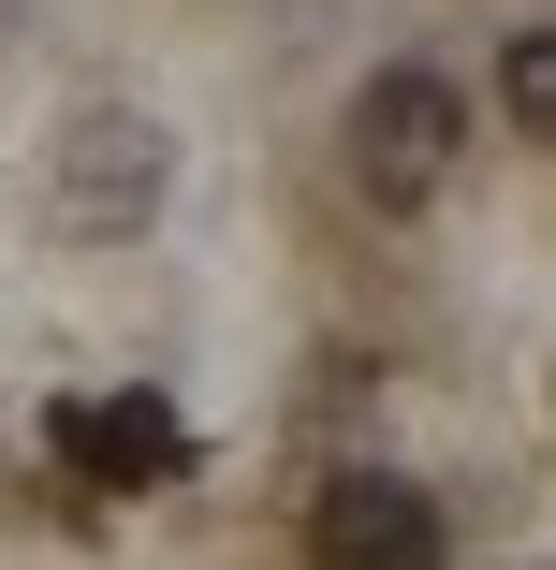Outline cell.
<instances>
[{"instance_id":"obj_1","label":"cell","mask_w":556,"mask_h":570,"mask_svg":"<svg viewBox=\"0 0 556 570\" xmlns=\"http://www.w3.org/2000/svg\"><path fill=\"white\" fill-rule=\"evenodd\" d=\"M455 161H469V88H455V73L396 59V73L352 88V190H367V205L410 219V205L455 190Z\"/></svg>"},{"instance_id":"obj_2","label":"cell","mask_w":556,"mask_h":570,"mask_svg":"<svg viewBox=\"0 0 556 570\" xmlns=\"http://www.w3.org/2000/svg\"><path fill=\"white\" fill-rule=\"evenodd\" d=\"M162 176H176L162 118L88 102V118L59 132V161H45V205H59V235H147V219H162Z\"/></svg>"},{"instance_id":"obj_3","label":"cell","mask_w":556,"mask_h":570,"mask_svg":"<svg viewBox=\"0 0 556 570\" xmlns=\"http://www.w3.org/2000/svg\"><path fill=\"white\" fill-rule=\"evenodd\" d=\"M308 556L322 570H439L455 527H439V498L410 469H338V483L308 498Z\"/></svg>"},{"instance_id":"obj_4","label":"cell","mask_w":556,"mask_h":570,"mask_svg":"<svg viewBox=\"0 0 556 570\" xmlns=\"http://www.w3.org/2000/svg\"><path fill=\"white\" fill-rule=\"evenodd\" d=\"M45 439H59V469L103 483V498H133V483H176V469H191V439H176L162 395H74Z\"/></svg>"},{"instance_id":"obj_5","label":"cell","mask_w":556,"mask_h":570,"mask_svg":"<svg viewBox=\"0 0 556 570\" xmlns=\"http://www.w3.org/2000/svg\"><path fill=\"white\" fill-rule=\"evenodd\" d=\"M498 118H513V147H556V45L542 30L498 45Z\"/></svg>"},{"instance_id":"obj_6","label":"cell","mask_w":556,"mask_h":570,"mask_svg":"<svg viewBox=\"0 0 556 570\" xmlns=\"http://www.w3.org/2000/svg\"><path fill=\"white\" fill-rule=\"evenodd\" d=\"M0 30H16V0H0Z\"/></svg>"}]
</instances>
